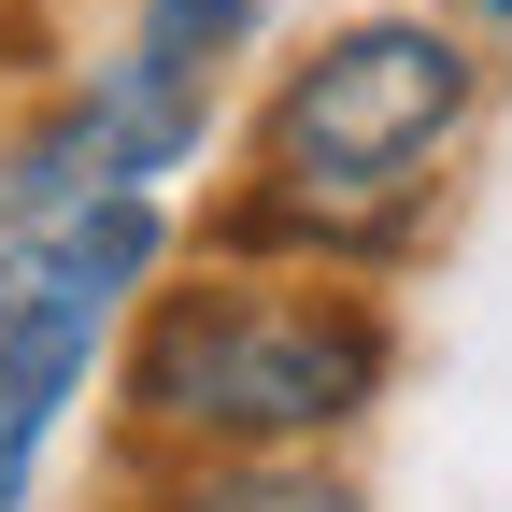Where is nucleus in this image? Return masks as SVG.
Returning a JSON list of instances; mask_svg holds the SVG:
<instances>
[{"label":"nucleus","instance_id":"423d86ee","mask_svg":"<svg viewBox=\"0 0 512 512\" xmlns=\"http://www.w3.org/2000/svg\"><path fill=\"white\" fill-rule=\"evenodd\" d=\"M484 15H498V29H512V0H484Z\"/></svg>","mask_w":512,"mask_h":512},{"label":"nucleus","instance_id":"39448f33","mask_svg":"<svg viewBox=\"0 0 512 512\" xmlns=\"http://www.w3.org/2000/svg\"><path fill=\"white\" fill-rule=\"evenodd\" d=\"M171 512H356V484L299 470V456H200L171 484Z\"/></svg>","mask_w":512,"mask_h":512},{"label":"nucleus","instance_id":"f257e3e1","mask_svg":"<svg viewBox=\"0 0 512 512\" xmlns=\"http://www.w3.org/2000/svg\"><path fill=\"white\" fill-rule=\"evenodd\" d=\"M484 57L441 15H356L256 114V185L214 214L228 256H384L427 200V157L470 128Z\"/></svg>","mask_w":512,"mask_h":512},{"label":"nucleus","instance_id":"7ed1b4c3","mask_svg":"<svg viewBox=\"0 0 512 512\" xmlns=\"http://www.w3.org/2000/svg\"><path fill=\"white\" fill-rule=\"evenodd\" d=\"M157 271V200L143 185H100L72 214H29L0 242V512L43 484V441L72 413V384L100 370V328Z\"/></svg>","mask_w":512,"mask_h":512},{"label":"nucleus","instance_id":"f03ea898","mask_svg":"<svg viewBox=\"0 0 512 512\" xmlns=\"http://www.w3.org/2000/svg\"><path fill=\"white\" fill-rule=\"evenodd\" d=\"M384 313L342 285H157L128 328V413L200 456H299L384 399Z\"/></svg>","mask_w":512,"mask_h":512},{"label":"nucleus","instance_id":"20e7f679","mask_svg":"<svg viewBox=\"0 0 512 512\" xmlns=\"http://www.w3.org/2000/svg\"><path fill=\"white\" fill-rule=\"evenodd\" d=\"M228 43H242V0H143V29H128V57L100 72V100H72V114H86V171H100V185L185 171Z\"/></svg>","mask_w":512,"mask_h":512}]
</instances>
